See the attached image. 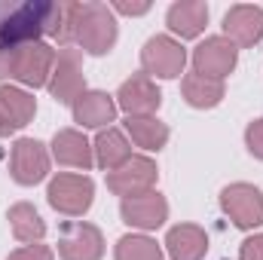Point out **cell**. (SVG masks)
I'll list each match as a JSON object with an SVG mask.
<instances>
[{
  "label": "cell",
  "mask_w": 263,
  "mask_h": 260,
  "mask_svg": "<svg viewBox=\"0 0 263 260\" xmlns=\"http://www.w3.org/2000/svg\"><path fill=\"white\" fill-rule=\"evenodd\" d=\"M9 59H12V49L0 46V80H9Z\"/></svg>",
  "instance_id": "cell-28"
},
{
  "label": "cell",
  "mask_w": 263,
  "mask_h": 260,
  "mask_svg": "<svg viewBox=\"0 0 263 260\" xmlns=\"http://www.w3.org/2000/svg\"><path fill=\"white\" fill-rule=\"evenodd\" d=\"M239 260H263V233L248 236L239 248Z\"/></svg>",
  "instance_id": "cell-26"
},
{
  "label": "cell",
  "mask_w": 263,
  "mask_h": 260,
  "mask_svg": "<svg viewBox=\"0 0 263 260\" xmlns=\"http://www.w3.org/2000/svg\"><path fill=\"white\" fill-rule=\"evenodd\" d=\"M126 132L132 144L144 150H162L168 144V126L156 117H126Z\"/></svg>",
  "instance_id": "cell-22"
},
{
  "label": "cell",
  "mask_w": 263,
  "mask_h": 260,
  "mask_svg": "<svg viewBox=\"0 0 263 260\" xmlns=\"http://www.w3.org/2000/svg\"><path fill=\"white\" fill-rule=\"evenodd\" d=\"M46 199L49 205L65 214V217H83L92 202H95V184L89 175H70V172H62L49 181L46 187Z\"/></svg>",
  "instance_id": "cell-3"
},
{
  "label": "cell",
  "mask_w": 263,
  "mask_h": 260,
  "mask_svg": "<svg viewBox=\"0 0 263 260\" xmlns=\"http://www.w3.org/2000/svg\"><path fill=\"white\" fill-rule=\"evenodd\" d=\"M117 18L107 3L86 0V3H67V37L65 46H73L89 55H107L117 46Z\"/></svg>",
  "instance_id": "cell-1"
},
{
  "label": "cell",
  "mask_w": 263,
  "mask_h": 260,
  "mask_svg": "<svg viewBox=\"0 0 263 260\" xmlns=\"http://www.w3.org/2000/svg\"><path fill=\"white\" fill-rule=\"evenodd\" d=\"M52 67H55V49L46 40H37V43H28V46L12 49L9 80L22 83L28 89H40V86H49Z\"/></svg>",
  "instance_id": "cell-2"
},
{
  "label": "cell",
  "mask_w": 263,
  "mask_h": 260,
  "mask_svg": "<svg viewBox=\"0 0 263 260\" xmlns=\"http://www.w3.org/2000/svg\"><path fill=\"white\" fill-rule=\"evenodd\" d=\"M165 254L172 260H202L208 254V236L196 224H178L165 233Z\"/></svg>",
  "instance_id": "cell-18"
},
{
  "label": "cell",
  "mask_w": 263,
  "mask_h": 260,
  "mask_svg": "<svg viewBox=\"0 0 263 260\" xmlns=\"http://www.w3.org/2000/svg\"><path fill=\"white\" fill-rule=\"evenodd\" d=\"M92 150H95V162H98L107 175H110V172H117L120 165H126V162L132 159L129 138H126L120 129H114V126L98 132V138H95Z\"/></svg>",
  "instance_id": "cell-19"
},
{
  "label": "cell",
  "mask_w": 263,
  "mask_h": 260,
  "mask_svg": "<svg viewBox=\"0 0 263 260\" xmlns=\"http://www.w3.org/2000/svg\"><path fill=\"white\" fill-rule=\"evenodd\" d=\"M37 114V101L31 92L18 86H0V138L25 129Z\"/></svg>",
  "instance_id": "cell-14"
},
{
  "label": "cell",
  "mask_w": 263,
  "mask_h": 260,
  "mask_svg": "<svg viewBox=\"0 0 263 260\" xmlns=\"http://www.w3.org/2000/svg\"><path fill=\"white\" fill-rule=\"evenodd\" d=\"M117 260H165V251L156 245V239L144 236V233H129L117 242Z\"/></svg>",
  "instance_id": "cell-23"
},
{
  "label": "cell",
  "mask_w": 263,
  "mask_h": 260,
  "mask_svg": "<svg viewBox=\"0 0 263 260\" xmlns=\"http://www.w3.org/2000/svg\"><path fill=\"white\" fill-rule=\"evenodd\" d=\"M52 159L59 165H70V169H83L89 172L95 162V150L86 141V135L80 129H62L52 138Z\"/></svg>",
  "instance_id": "cell-16"
},
{
  "label": "cell",
  "mask_w": 263,
  "mask_h": 260,
  "mask_svg": "<svg viewBox=\"0 0 263 260\" xmlns=\"http://www.w3.org/2000/svg\"><path fill=\"white\" fill-rule=\"evenodd\" d=\"M49 95L59 101V104H70L86 92V77H83V59H80V49L73 46H62L55 52V67H52V77H49Z\"/></svg>",
  "instance_id": "cell-5"
},
{
  "label": "cell",
  "mask_w": 263,
  "mask_h": 260,
  "mask_svg": "<svg viewBox=\"0 0 263 260\" xmlns=\"http://www.w3.org/2000/svg\"><path fill=\"white\" fill-rule=\"evenodd\" d=\"M239 62V49L223 37V34H214V37H205L193 49V70L202 77H211V80H223L236 70Z\"/></svg>",
  "instance_id": "cell-9"
},
{
  "label": "cell",
  "mask_w": 263,
  "mask_h": 260,
  "mask_svg": "<svg viewBox=\"0 0 263 260\" xmlns=\"http://www.w3.org/2000/svg\"><path fill=\"white\" fill-rule=\"evenodd\" d=\"M141 67L144 73L153 80H178L187 67V49L181 46V40L168 37V34H156L144 43L141 49Z\"/></svg>",
  "instance_id": "cell-4"
},
{
  "label": "cell",
  "mask_w": 263,
  "mask_h": 260,
  "mask_svg": "<svg viewBox=\"0 0 263 260\" xmlns=\"http://www.w3.org/2000/svg\"><path fill=\"white\" fill-rule=\"evenodd\" d=\"M181 95L190 107L196 110H211L223 101V80H211V77H202L196 70L184 73L181 80Z\"/></svg>",
  "instance_id": "cell-20"
},
{
  "label": "cell",
  "mask_w": 263,
  "mask_h": 260,
  "mask_svg": "<svg viewBox=\"0 0 263 260\" xmlns=\"http://www.w3.org/2000/svg\"><path fill=\"white\" fill-rule=\"evenodd\" d=\"M9 175L22 187H34L49 175V150L37 138H18L9 150Z\"/></svg>",
  "instance_id": "cell-6"
},
{
  "label": "cell",
  "mask_w": 263,
  "mask_h": 260,
  "mask_svg": "<svg viewBox=\"0 0 263 260\" xmlns=\"http://www.w3.org/2000/svg\"><path fill=\"white\" fill-rule=\"evenodd\" d=\"M120 214H123V224H129L135 230L147 233V230H159L165 220H168V202L165 196L150 190L144 196H132V199H123L120 205Z\"/></svg>",
  "instance_id": "cell-13"
},
{
  "label": "cell",
  "mask_w": 263,
  "mask_h": 260,
  "mask_svg": "<svg viewBox=\"0 0 263 260\" xmlns=\"http://www.w3.org/2000/svg\"><path fill=\"white\" fill-rule=\"evenodd\" d=\"M165 25L181 40H193L208 25V3H202V0H178V3H172L168 12H165Z\"/></svg>",
  "instance_id": "cell-17"
},
{
  "label": "cell",
  "mask_w": 263,
  "mask_h": 260,
  "mask_svg": "<svg viewBox=\"0 0 263 260\" xmlns=\"http://www.w3.org/2000/svg\"><path fill=\"white\" fill-rule=\"evenodd\" d=\"M220 208L239 230H254L263 224V193L254 184H230L220 190Z\"/></svg>",
  "instance_id": "cell-7"
},
{
  "label": "cell",
  "mask_w": 263,
  "mask_h": 260,
  "mask_svg": "<svg viewBox=\"0 0 263 260\" xmlns=\"http://www.w3.org/2000/svg\"><path fill=\"white\" fill-rule=\"evenodd\" d=\"M245 147H248V153L254 159H263V117L254 120V123H248V129H245Z\"/></svg>",
  "instance_id": "cell-24"
},
{
  "label": "cell",
  "mask_w": 263,
  "mask_h": 260,
  "mask_svg": "<svg viewBox=\"0 0 263 260\" xmlns=\"http://www.w3.org/2000/svg\"><path fill=\"white\" fill-rule=\"evenodd\" d=\"M110 9H117V12H123V15H144V12H150V3L144 0V3H114Z\"/></svg>",
  "instance_id": "cell-27"
},
{
  "label": "cell",
  "mask_w": 263,
  "mask_h": 260,
  "mask_svg": "<svg viewBox=\"0 0 263 260\" xmlns=\"http://www.w3.org/2000/svg\"><path fill=\"white\" fill-rule=\"evenodd\" d=\"M6 220H9L12 236H15L18 242H25V245H37V242L46 236V220L40 217V211H37L31 202H15V205L9 208Z\"/></svg>",
  "instance_id": "cell-21"
},
{
  "label": "cell",
  "mask_w": 263,
  "mask_h": 260,
  "mask_svg": "<svg viewBox=\"0 0 263 260\" xmlns=\"http://www.w3.org/2000/svg\"><path fill=\"white\" fill-rule=\"evenodd\" d=\"M73 123H80L83 129H110V123L117 120V98L98 89H86L77 101H73Z\"/></svg>",
  "instance_id": "cell-15"
},
{
  "label": "cell",
  "mask_w": 263,
  "mask_h": 260,
  "mask_svg": "<svg viewBox=\"0 0 263 260\" xmlns=\"http://www.w3.org/2000/svg\"><path fill=\"white\" fill-rule=\"evenodd\" d=\"M156 178H159V169L150 156H132L126 165L107 175V187L120 199H132V196L150 193L156 187Z\"/></svg>",
  "instance_id": "cell-8"
},
{
  "label": "cell",
  "mask_w": 263,
  "mask_h": 260,
  "mask_svg": "<svg viewBox=\"0 0 263 260\" xmlns=\"http://www.w3.org/2000/svg\"><path fill=\"white\" fill-rule=\"evenodd\" d=\"M59 257L62 260H101L104 257V236L95 224L70 220L59 236Z\"/></svg>",
  "instance_id": "cell-10"
},
{
  "label": "cell",
  "mask_w": 263,
  "mask_h": 260,
  "mask_svg": "<svg viewBox=\"0 0 263 260\" xmlns=\"http://www.w3.org/2000/svg\"><path fill=\"white\" fill-rule=\"evenodd\" d=\"M6 260H55V251L49 245H22L18 251H12Z\"/></svg>",
  "instance_id": "cell-25"
},
{
  "label": "cell",
  "mask_w": 263,
  "mask_h": 260,
  "mask_svg": "<svg viewBox=\"0 0 263 260\" xmlns=\"http://www.w3.org/2000/svg\"><path fill=\"white\" fill-rule=\"evenodd\" d=\"M223 37L239 49H248L263 40V9L251 3H236L223 15Z\"/></svg>",
  "instance_id": "cell-12"
},
{
  "label": "cell",
  "mask_w": 263,
  "mask_h": 260,
  "mask_svg": "<svg viewBox=\"0 0 263 260\" xmlns=\"http://www.w3.org/2000/svg\"><path fill=\"white\" fill-rule=\"evenodd\" d=\"M114 98H117V107L126 110L129 117H153L162 104V92L147 73H132L117 89Z\"/></svg>",
  "instance_id": "cell-11"
}]
</instances>
